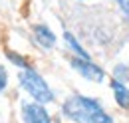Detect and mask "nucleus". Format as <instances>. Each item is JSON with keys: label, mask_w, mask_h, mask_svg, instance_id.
Segmentation results:
<instances>
[{"label": "nucleus", "mask_w": 129, "mask_h": 123, "mask_svg": "<svg viewBox=\"0 0 129 123\" xmlns=\"http://www.w3.org/2000/svg\"><path fill=\"white\" fill-rule=\"evenodd\" d=\"M30 30H32V32H30L32 42L40 48V50H44V52H52V50H56V46H58V36H56V32L52 30L46 22L32 24Z\"/></svg>", "instance_id": "5"}, {"label": "nucleus", "mask_w": 129, "mask_h": 123, "mask_svg": "<svg viewBox=\"0 0 129 123\" xmlns=\"http://www.w3.org/2000/svg\"><path fill=\"white\" fill-rule=\"evenodd\" d=\"M62 40H64V46L68 48V52H70L74 58H85V60L91 58V54L83 48V44L78 40V36H76L72 30H64L62 32Z\"/></svg>", "instance_id": "6"}, {"label": "nucleus", "mask_w": 129, "mask_h": 123, "mask_svg": "<svg viewBox=\"0 0 129 123\" xmlns=\"http://www.w3.org/2000/svg\"><path fill=\"white\" fill-rule=\"evenodd\" d=\"M70 68L76 72V74H80L85 81H91V83H103L105 81V77H107V72L95 64V61L91 60H85V58H70Z\"/></svg>", "instance_id": "3"}, {"label": "nucleus", "mask_w": 129, "mask_h": 123, "mask_svg": "<svg viewBox=\"0 0 129 123\" xmlns=\"http://www.w3.org/2000/svg\"><path fill=\"white\" fill-rule=\"evenodd\" d=\"M60 111L72 123H115L113 115L105 111L99 99L81 93L66 97Z\"/></svg>", "instance_id": "1"}, {"label": "nucleus", "mask_w": 129, "mask_h": 123, "mask_svg": "<svg viewBox=\"0 0 129 123\" xmlns=\"http://www.w3.org/2000/svg\"><path fill=\"white\" fill-rule=\"evenodd\" d=\"M18 111H20L22 123H54V117L48 111V107L34 99H22Z\"/></svg>", "instance_id": "4"}, {"label": "nucleus", "mask_w": 129, "mask_h": 123, "mask_svg": "<svg viewBox=\"0 0 129 123\" xmlns=\"http://www.w3.org/2000/svg\"><path fill=\"white\" fill-rule=\"evenodd\" d=\"M4 58L8 64L16 66L18 70H26V68H32V64L28 60V56H24L22 52L18 50H12V48H4Z\"/></svg>", "instance_id": "8"}, {"label": "nucleus", "mask_w": 129, "mask_h": 123, "mask_svg": "<svg viewBox=\"0 0 129 123\" xmlns=\"http://www.w3.org/2000/svg\"><path fill=\"white\" fill-rule=\"evenodd\" d=\"M18 85H20V89L26 93L30 99L38 101V103L48 105V103H54V101H56L54 89L50 87L46 77L42 76L34 66L18 72Z\"/></svg>", "instance_id": "2"}, {"label": "nucleus", "mask_w": 129, "mask_h": 123, "mask_svg": "<svg viewBox=\"0 0 129 123\" xmlns=\"http://www.w3.org/2000/svg\"><path fill=\"white\" fill-rule=\"evenodd\" d=\"M113 4H115L117 10L129 20V0H113Z\"/></svg>", "instance_id": "11"}, {"label": "nucleus", "mask_w": 129, "mask_h": 123, "mask_svg": "<svg viewBox=\"0 0 129 123\" xmlns=\"http://www.w3.org/2000/svg\"><path fill=\"white\" fill-rule=\"evenodd\" d=\"M78 2H85V0H78Z\"/></svg>", "instance_id": "12"}, {"label": "nucleus", "mask_w": 129, "mask_h": 123, "mask_svg": "<svg viewBox=\"0 0 129 123\" xmlns=\"http://www.w3.org/2000/svg\"><path fill=\"white\" fill-rule=\"evenodd\" d=\"M8 83H10V74H8V68L4 64H0V95L8 89Z\"/></svg>", "instance_id": "10"}, {"label": "nucleus", "mask_w": 129, "mask_h": 123, "mask_svg": "<svg viewBox=\"0 0 129 123\" xmlns=\"http://www.w3.org/2000/svg\"><path fill=\"white\" fill-rule=\"evenodd\" d=\"M109 87H111V91H113V99H115L117 107L127 111L129 109V87H127V83L117 81V79H111V81H109Z\"/></svg>", "instance_id": "7"}, {"label": "nucleus", "mask_w": 129, "mask_h": 123, "mask_svg": "<svg viewBox=\"0 0 129 123\" xmlns=\"http://www.w3.org/2000/svg\"><path fill=\"white\" fill-rule=\"evenodd\" d=\"M111 79H117V81L127 83L129 81V64H123V61L115 64L113 70H111Z\"/></svg>", "instance_id": "9"}]
</instances>
